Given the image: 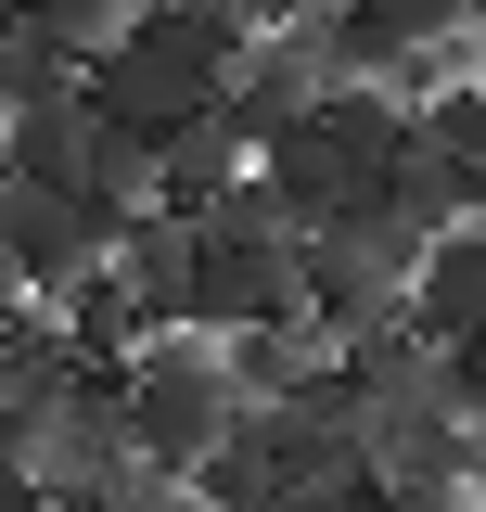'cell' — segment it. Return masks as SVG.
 I'll return each instance as SVG.
<instances>
[{"label":"cell","mask_w":486,"mask_h":512,"mask_svg":"<svg viewBox=\"0 0 486 512\" xmlns=\"http://www.w3.org/2000/svg\"><path fill=\"white\" fill-rule=\"evenodd\" d=\"M243 52H256V13L243 0H141V26H128L116 52H90V116L167 141V128L231 103Z\"/></svg>","instance_id":"cell-1"},{"label":"cell","mask_w":486,"mask_h":512,"mask_svg":"<svg viewBox=\"0 0 486 512\" xmlns=\"http://www.w3.org/2000/svg\"><path fill=\"white\" fill-rule=\"evenodd\" d=\"M116 410H128V461L141 474H205L218 448L243 436V384H231V346L218 333H154L141 359L116 372Z\"/></svg>","instance_id":"cell-2"},{"label":"cell","mask_w":486,"mask_h":512,"mask_svg":"<svg viewBox=\"0 0 486 512\" xmlns=\"http://www.w3.org/2000/svg\"><path fill=\"white\" fill-rule=\"evenodd\" d=\"M410 269H423V231L371 192V205H346L333 231H307V320L320 333H384V320H410Z\"/></svg>","instance_id":"cell-3"},{"label":"cell","mask_w":486,"mask_h":512,"mask_svg":"<svg viewBox=\"0 0 486 512\" xmlns=\"http://www.w3.org/2000/svg\"><path fill=\"white\" fill-rule=\"evenodd\" d=\"M13 461L39 500H90V487H128V410H116V372H64L52 397L13 410Z\"/></svg>","instance_id":"cell-4"},{"label":"cell","mask_w":486,"mask_h":512,"mask_svg":"<svg viewBox=\"0 0 486 512\" xmlns=\"http://www.w3.org/2000/svg\"><path fill=\"white\" fill-rule=\"evenodd\" d=\"M0 256H13V282L39 295V308H64L77 282H103V256H116V231L77 205V192H39V180H0Z\"/></svg>","instance_id":"cell-5"},{"label":"cell","mask_w":486,"mask_h":512,"mask_svg":"<svg viewBox=\"0 0 486 512\" xmlns=\"http://www.w3.org/2000/svg\"><path fill=\"white\" fill-rule=\"evenodd\" d=\"M320 103H333V64H320V39L256 26V52L231 64V103H218V116H231L243 141H282V128H307Z\"/></svg>","instance_id":"cell-6"},{"label":"cell","mask_w":486,"mask_h":512,"mask_svg":"<svg viewBox=\"0 0 486 512\" xmlns=\"http://www.w3.org/2000/svg\"><path fill=\"white\" fill-rule=\"evenodd\" d=\"M410 333H423L435 359L486 333V218H461V231L423 244V269H410Z\"/></svg>","instance_id":"cell-7"},{"label":"cell","mask_w":486,"mask_h":512,"mask_svg":"<svg viewBox=\"0 0 486 512\" xmlns=\"http://www.w3.org/2000/svg\"><path fill=\"white\" fill-rule=\"evenodd\" d=\"M243 180H256V141H243L231 116H192V128L154 141V205H167V218H205V205H231Z\"/></svg>","instance_id":"cell-8"},{"label":"cell","mask_w":486,"mask_h":512,"mask_svg":"<svg viewBox=\"0 0 486 512\" xmlns=\"http://www.w3.org/2000/svg\"><path fill=\"white\" fill-rule=\"evenodd\" d=\"M116 282L141 295L154 333H192V218H167V205L128 218V231H116Z\"/></svg>","instance_id":"cell-9"},{"label":"cell","mask_w":486,"mask_h":512,"mask_svg":"<svg viewBox=\"0 0 486 512\" xmlns=\"http://www.w3.org/2000/svg\"><path fill=\"white\" fill-rule=\"evenodd\" d=\"M52 103H90V52H64L52 26H0V128Z\"/></svg>","instance_id":"cell-10"},{"label":"cell","mask_w":486,"mask_h":512,"mask_svg":"<svg viewBox=\"0 0 486 512\" xmlns=\"http://www.w3.org/2000/svg\"><path fill=\"white\" fill-rule=\"evenodd\" d=\"M371 192H384V205H397V218H410V231H423V244H435V231H461V218H474V205H461V167H448V154H435L423 128H410V141H397V154H384V180H371Z\"/></svg>","instance_id":"cell-11"},{"label":"cell","mask_w":486,"mask_h":512,"mask_svg":"<svg viewBox=\"0 0 486 512\" xmlns=\"http://www.w3.org/2000/svg\"><path fill=\"white\" fill-rule=\"evenodd\" d=\"M346 26H371L397 64L435 52V39H474V13H461V0H346Z\"/></svg>","instance_id":"cell-12"},{"label":"cell","mask_w":486,"mask_h":512,"mask_svg":"<svg viewBox=\"0 0 486 512\" xmlns=\"http://www.w3.org/2000/svg\"><path fill=\"white\" fill-rule=\"evenodd\" d=\"M26 26H52L64 52H116L128 26H141V0H26Z\"/></svg>","instance_id":"cell-13"},{"label":"cell","mask_w":486,"mask_h":512,"mask_svg":"<svg viewBox=\"0 0 486 512\" xmlns=\"http://www.w3.org/2000/svg\"><path fill=\"white\" fill-rule=\"evenodd\" d=\"M243 13H256V26H282V39H307V26H333L346 0H243Z\"/></svg>","instance_id":"cell-14"},{"label":"cell","mask_w":486,"mask_h":512,"mask_svg":"<svg viewBox=\"0 0 486 512\" xmlns=\"http://www.w3.org/2000/svg\"><path fill=\"white\" fill-rule=\"evenodd\" d=\"M0 512H52L39 487H26V461H0Z\"/></svg>","instance_id":"cell-15"},{"label":"cell","mask_w":486,"mask_h":512,"mask_svg":"<svg viewBox=\"0 0 486 512\" xmlns=\"http://www.w3.org/2000/svg\"><path fill=\"white\" fill-rule=\"evenodd\" d=\"M26 308H39V295H26V282H13V256H0V333H13Z\"/></svg>","instance_id":"cell-16"},{"label":"cell","mask_w":486,"mask_h":512,"mask_svg":"<svg viewBox=\"0 0 486 512\" xmlns=\"http://www.w3.org/2000/svg\"><path fill=\"white\" fill-rule=\"evenodd\" d=\"M461 13H474V39H486V0H461Z\"/></svg>","instance_id":"cell-17"},{"label":"cell","mask_w":486,"mask_h":512,"mask_svg":"<svg viewBox=\"0 0 486 512\" xmlns=\"http://www.w3.org/2000/svg\"><path fill=\"white\" fill-rule=\"evenodd\" d=\"M180 512H192V500H180Z\"/></svg>","instance_id":"cell-18"}]
</instances>
